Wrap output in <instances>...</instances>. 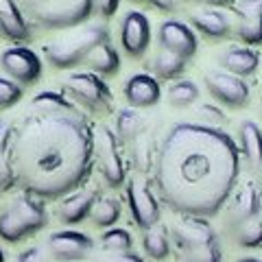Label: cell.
Segmentation results:
<instances>
[{"label": "cell", "instance_id": "34", "mask_svg": "<svg viewBox=\"0 0 262 262\" xmlns=\"http://www.w3.org/2000/svg\"><path fill=\"white\" fill-rule=\"evenodd\" d=\"M196 122H203V125H210V127H221L225 122V114L216 105L203 103L196 110Z\"/></svg>", "mask_w": 262, "mask_h": 262}, {"label": "cell", "instance_id": "3", "mask_svg": "<svg viewBox=\"0 0 262 262\" xmlns=\"http://www.w3.org/2000/svg\"><path fill=\"white\" fill-rule=\"evenodd\" d=\"M170 245H175L177 256L182 262H221L223 249H221L219 234L210 225L208 219L199 216H179L168 229Z\"/></svg>", "mask_w": 262, "mask_h": 262}, {"label": "cell", "instance_id": "29", "mask_svg": "<svg viewBox=\"0 0 262 262\" xmlns=\"http://www.w3.org/2000/svg\"><path fill=\"white\" fill-rule=\"evenodd\" d=\"M232 241L243 249H258L262 247V216L251 219L247 223H241L227 229Z\"/></svg>", "mask_w": 262, "mask_h": 262}, {"label": "cell", "instance_id": "14", "mask_svg": "<svg viewBox=\"0 0 262 262\" xmlns=\"http://www.w3.org/2000/svg\"><path fill=\"white\" fill-rule=\"evenodd\" d=\"M158 44L162 51L179 57V59H192L196 55V35L188 24L179 20H164L158 27Z\"/></svg>", "mask_w": 262, "mask_h": 262}, {"label": "cell", "instance_id": "38", "mask_svg": "<svg viewBox=\"0 0 262 262\" xmlns=\"http://www.w3.org/2000/svg\"><path fill=\"white\" fill-rule=\"evenodd\" d=\"M134 3H146V5L155 7V9H162V11L175 9V0H134Z\"/></svg>", "mask_w": 262, "mask_h": 262}, {"label": "cell", "instance_id": "36", "mask_svg": "<svg viewBox=\"0 0 262 262\" xmlns=\"http://www.w3.org/2000/svg\"><path fill=\"white\" fill-rule=\"evenodd\" d=\"M103 262H144V258L136 251H122V253H107Z\"/></svg>", "mask_w": 262, "mask_h": 262}, {"label": "cell", "instance_id": "22", "mask_svg": "<svg viewBox=\"0 0 262 262\" xmlns=\"http://www.w3.org/2000/svg\"><path fill=\"white\" fill-rule=\"evenodd\" d=\"M238 151L253 170H262V129L253 120L238 122Z\"/></svg>", "mask_w": 262, "mask_h": 262}, {"label": "cell", "instance_id": "28", "mask_svg": "<svg viewBox=\"0 0 262 262\" xmlns=\"http://www.w3.org/2000/svg\"><path fill=\"white\" fill-rule=\"evenodd\" d=\"M129 146H131V162H134V168L138 170V173L146 175L149 170H153V166H155V153H158V151H153L149 131L140 134Z\"/></svg>", "mask_w": 262, "mask_h": 262}, {"label": "cell", "instance_id": "40", "mask_svg": "<svg viewBox=\"0 0 262 262\" xmlns=\"http://www.w3.org/2000/svg\"><path fill=\"white\" fill-rule=\"evenodd\" d=\"M236 262H262V260H258V258H253V256H249V258H238Z\"/></svg>", "mask_w": 262, "mask_h": 262}, {"label": "cell", "instance_id": "17", "mask_svg": "<svg viewBox=\"0 0 262 262\" xmlns=\"http://www.w3.org/2000/svg\"><path fill=\"white\" fill-rule=\"evenodd\" d=\"M122 94H125V101H127L129 107L146 110V107H153V105L160 103L162 85L153 75L136 72V75H131L125 81V85H122Z\"/></svg>", "mask_w": 262, "mask_h": 262}, {"label": "cell", "instance_id": "42", "mask_svg": "<svg viewBox=\"0 0 262 262\" xmlns=\"http://www.w3.org/2000/svg\"><path fill=\"white\" fill-rule=\"evenodd\" d=\"M260 110H262V96H260Z\"/></svg>", "mask_w": 262, "mask_h": 262}, {"label": "cell", "instance_id": "39", "mask_svg": "<svg viewBox=\"0 0 262 262\" xmlns=\"http://www.w3.org/2000/svg\"><path fill=\"white\" fill-rule=\"evenodd\" d=\"M188 3H194V5H201V7H225V5H232V0H188Z\"/></svg>", "mask_w": 262, "mask_h": 262}, {"label": "cell", "instance_id": "21", "mask_svg": "<svg viewBox=\"0 0 262 262\" xmlns=\"http://www.w3.org/2000/svg\"><path fill=\"white\" fill-rule=\"evenodd\" d=\"M219 66L229 75L236 77H251L256 75L260 66V53L247 46H232L219 55Z\"/></svg>", "mask_w": 262, "mask_h": 262}, {"label": "cell", "instance_id": "31", "mask_svg": "<svg viewBox=\"0 0 262 262\" xmlns=\"http://www.w3.org/2000/svg\"><path fill=\"white\" fill-rule=\"evenodd\" d=\"M166 98H168L170 107H177V110L190 107L196 98H199V85L194 81H175V83L168 85Z\"/></svg>", "mask_w": 262, "mask_h": 262}, {"label": "cell", "instance_id": "13", "mask_svg": "<svg viewBox=\"0 0 262 262\" xmlns=\"http://www.w3.org/2000/svg\"><path fill=\"white\" fill-rule=\"evenodd\" d=\"M46 249L55 262H83L94 251V241L77 229H59L48 236Z\"/></svg>", "mask_w": 262, "mask_h": 262}, {"label": "cell", "instance_id": "32", "mask_svg": "<svg viewBox=\"0 0 262 262\" xmlns=\"http://www.w3.org/2000/svg\"><path fill=\"white\" fill-rule=\"evenodd\" d=\"M101 247L107 253L134 251V238L125 227H110L101 234Z\"/></svg>", "mask_w": 262, "mask_h": 262}, {"label": "cell", "instance_id": "37", "mask_svg": "<svg viewBox=\"0 0 262 262\" xmlns=\"http://www.w3.org/2000/svg\"><path fill=\"white\" fill-rule=\"evenodd\" d=\"M96 3H98V13H101L103 18H112V15L118 11L120 0H96Z\"/></svg>", "mask_w": 262, "mask_h": 262}, {"label": "cell", "instance_id": "6", "mask_svg": "<svg viewBox=\"0 0 262 262\" xmlns=\"http://www.w3.org/2000/svg\"><path fill=\"white\" fill-rule=\"evenodd\" d=\"M103 42H110V29L103 22H94V24H88V27L77 29L70 35L55 37L53 42L44 44V57L53 68L68 70L83 63L88 59V55Z\"/></svg>", "mask_w": 262, "mask_h": 262}, {"label": "cell", "instance_id": "27", "mask_svg": "<svg viewBox=\"0 0 262 262\" xmlns=\"http://www.w3.org/2000/svg\"><path fill=\"white\" fill-rule=\"evenodd\" d=\"M142 249L146 253V258H151L155 262H162L170 256V234L166 227L155 225L151 229H146L142 236Z\"/></svg>", "mask_w": 262, "mask_h": 262}, {"label": "cell", "instance_id": "4", "mask_svg": "<svg viewBox=\"0 0 262 262\" xmlns=\"http://www.w3.org/2000/svg\"><path fill=\"white\" fill-rule=\"evenodd\" d=\"M27 20L48 31L75 29L90 20L96 0H15Z\"/></svg>", "mask_w": 262, "mask_h": 262}, {"label": "cell", "instance_id": "11", "mask_svg": "<svg viewBox=\"0 0 262 262\" xmlns=\"http://www.w3.org/2000/svg\"><path fill=\"white\" fill-rule=\"evenodd\" d=\"M206 88L210 96L219 101L221 105H225L229 110H243L247 107L251 90L249 83L243 77L229 75L225 70H214L206 75Z\"/></svg>", "mask_w": 262, "mask_h": 262}, {"label": "cell", "instance_id": "8", "mask_svg": "<svg viewBox=\"0 0 262 262\" xmlns=\"http://www.w3.org/2000/svg\"><path fill=\"white\" fill-rule=\"evenodd\" d=\"M94 164L103 182L110 188H120L127 182V168L120 153V142L116 134L105 125L94 127Z\"/></svg>", "mask_w": 262, "mask_h": 262}, {"label": "cell", "instance_id": "41", "mask_svg": "<svg viewBox=\"0 0 262 262\" xmlns=\"http://www.w3.org/2000/svg\"><path fill=\"white\" fill-rule=\"evenodd\" d=\"M0 262H7V260H5V251H3V249H0Z\"/></svg>", "mask_w": 262, "mask_h": 262}, {"label": "cell", "instance_id": "26", "mask_svg": "<svg viewBox=\"0 0 262 262\" xmlns=\"http://www.w3.org/2000/svg\"><path fill=\"white\" fill-rule=\"evenodd\" d=\"M146 70H151L155 79L173 81V79L182 77L186 72V61L179 59V57H175V55L166 53V51H160L146 61Z\"/></svg>", "mask_w": 262, "mask_h": 262}, {"label": "cell", "instance_id": "30", "mask_svg": "<svg viewBox=\"0 0 262 262\" xmlns=\"http://www.w3.org/2000/svg\"><path fill=\"white\" fill-rule=\"evenodd\" d=\"M120 219V203L114 196H98L92 214H90V221L96 227H114Z\"/></svg>", "mask_w": 262, "mask_h": 262}, {"label": "cell", "instance_id": "16", "mask_svg": "<svg viewBox=\"0 0 262 262\" xmlns=\"http://www.w3.org/2000/svg\"><path fill=\"white\" fill-rule=\"evenodd\" d=\"M262 212V192L253 182H245L234 192L232 201L227 206V229L241 223H247L251 219H258Z\"/></svg>", "mask_w": 262, "mask_h": 262}, {"label": "cell", "instance_id": "7", "mask_svg": "<svg viewBox=\"0 0 262 262\" xmlns=\"http://www.w3.org/2000/svg\"><path fill=\"white\" fill-rule=\"evenodd\" d=\"M63 94L92 116H107L114 112V94L103 77L94 72H72L63 81Z\"/></svg>", "mask_w": 262, "mask_h": 262}, {"label": "cell", "instance_id": "33", "mask_svg": "<svg viewBox=\"0 0 262 262\" xmlns=\"http://www.w3.org/2000/svg\"><path fill=\"white\" fill-rule=\"evenodd\" d=\"M24 96V88L15 83L9 77H0V110L15 107Z\"/></svg>", "mask_w": 262, "mask_h": 262}, {"label": "cell", "instance_id": "2", "mask_svg": "<svg viewBox=\"0 0 262 262\" xmlns=\"http://www.w3.org/2000/svg\"><path fill=\"white\" fill-rule=\"evenodd\" d=\"M238 173V144L223 127L175 122L155 153L160 199L179 216H216L232 196Z\"/></svg>", "mask_w": 262, "mask_h": 262}, {"label": "cell", "instance_id": "24", "mask_svg": "<svg viewBox=\"0 0 262 262\" xmlns=\"http://www.w3.org/2000/svg\"><path fill=\"white\" fill-rule=\"evenodd\" d=\"M11 136L13 122L0 118V192H9L15 186V175L11 166Z\"/></svg>", "mask_w": 262, "mask_h": 262}, {"label": "cell", "instance_id": "20", "mask_svg": "<svg viewBox=\"0 0 262 262\" xmlns=\"http://www.w3.org/2000/svg\"><path fill=\"white\" fill-rule=\"evenodd\" d=\"M190 24L208 39H225L232 35L229 15L214 7H203V9L190 13Z\"/></svg>", "mask_w": 262, "mask_h": 262}, {"label": "cell", "instance_id": "12", "mask_svg": "<svg viewBox=\"0 0 262 262\" xmlns=\"http://www.w3.org/2000/svg\"><path fill=\"white\" fill-rule=\"evenodd\" d=\"M232 37L243 44H262V0H236L229 5Z\"/></svg>", "mask_w": 262, "mask_h": 262}, {"label": "cell", "instance_id": "15", "mask_svg": "<svg viewBox=\"0 0 262 262\" xmlns=\"http://www.w3.org/2000/svg\"><path fill=\"white\" fill-rule=\"evenodd\" d=\"M151 44V22L142 11H127L120 22V46L131 59H140Z\"/></svg>", "mask_w": 262, "mask_h": 262}, {"label": "cell", "instance_id": "23", "mask_svg": "<svg viewBox=\"0 0 262 262\" xmlns=\"http://www.w3.org/2000/svg\"><path fill=\"white\" fill-rule=\"evenodd\" d=\"M83 63L90 72H94V75L103 77V79L114 77V75H118V70H120V55L116 48L112 46V42H103L88 55V59Z\"/></svg>", "mask_w": 262, "mask_h": 262}, {"label": "cell", "instance_id": "19", "mask_svg": "<svg viewBox=\"0 0 262 262\" xmlns=\"http://www.w3.org/2000/svg\"><path fill=\"white\" fill-rule=\"evenodd\" d=\"M98 199V190H75L68 196H63L57 206V219L63 225H79L92 214V208Z\"/></svg>", "mask_w": 262, "mask_h": 262}, {"label": "cell", "instance_id": "10", "mask_svg": "<svg viewBox=\"0 0 262 262\" xmlns=\"http://www.w3.org/2000/svg\"><path fill=\"white\" fill-rule=\"evenodd\" d=\"M0 68H3L11 81L20 85H33L42 77V59L29 46L15 44L0 53Z\"/></svg>", "mask_w": 262, "mask_h": 262}, {"label": "cell", "instance_id": "5", "mask_svg": "<svg viewBox=\"0 0 262 262\" xmlns=\"http://www.w3.org/2000/svg\"><path fill=\"white\" fill-rule=\"evenodd\" d=\"M48 225V210L42 199L22 192L0 212V238L5 243H22Z\"/></svg>", "mask_w": 262, "mask_h": 262}, {"label": "cell", "instance_id": "25", "mask_svg": "<svg viewBox=\"0 0 262 262\" xmlns=\"http://www.w3.org/2000/svg\"><path fill=\"white\" fill-rule=\"evenodd\" d=\"M144 118L138 114L134 107H125V110H118L116 112V134L118 142L120 144H131L140 134L146 131V125H144Z\"/></svg>", "mask_w": 262, "mask_h": 262}, {"label": "cell", "instance_id": "9", "mask_svg": "<svg viewBox=\"0 0 262 262\" xmlns=\"http://www.w3.org/2000/svg\"><path fill=\"white\" fill-rule=\"evenodd\" d=\"M127 206L131 212L134 223L146 232L160 223L162 219V206L160 199L155 196L153 188L142 175H136L127 182Z\"/></svg>", "mask_w": 262, "mask_h": 262}, {"label": "cell", "instance_id": "35", "mask_svg": "<svg viewBox=\"0 0 262 262\" xmlns=\"http://www.w3.org/2000/svg\"><path fill=\"white\" fill-rule=\"evenodd\" d=\"M15 262H53L51 253L46 247H39V245H31L24 251L18 253V260Z\"/></svg>", "mask_w": 262, "mask_h": 262}, {"label": "cell", "instance_id": "18", "mask_svg": "<svg viewBox=\"0 0 262 262\" xmlns=\"http://www.w3.org/2000/svg\"><path fill=\"white\" fill-rule=\"evenodd\" d=\"M0 33L5 39L24 44L33 39V29L15 0H0Z\"/></svg>", "mask_w": 262, "mask_h": 262}, {"label": "cell", "instance_id": "1", "mask_svg": "<svg viewBox=\"0 0 262 262\" xmlns=\"http://www.w3.org/2000/svg\"><path fill=\"white\" fill-rule=\"evenodd\" d=\"M15 186L42 201L79 190L94 168V125L63 92L33 96L11 136Z\"/></svg>", "mask_w": 262, "mask_h": 262}]
</instances>
